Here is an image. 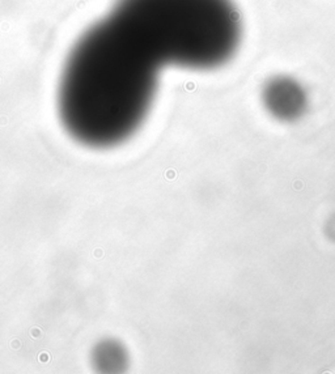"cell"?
Segmentation results:
<instances>
[{
	"label": "cell",
	"instance_id": "6da1fadb",
	"mask_svg": "<svg viewBox=\"0 0 335 374\" xmlns=\"http://www.w3.org/2000/svg\"><path fill=\"white\" fill-rule=\"evenodd\" d=\"M160 64L109 15L79 38L58 89L59 116L79 143L109 148L126 141L145 121Z\"/></svg>",
	"mask_w": 335,
	"mask_h": 374
},
{
	"label": "cell",
	"instance_id": "7a4b0ae2",
	"mask_svg": "<svg viewBox=\"0 0 335 374\" xmlns=\"http://www.w3.org/2000/svg\"><path fill=\"white\" fill-rule=\"evenodd\" d=\"M109 15L161 67L219 68L242 38L233 0H118Z\"/></svg>",
	"mask_w": 335,
	"mask_h": 374
},
{
	"label": "cell",
	"instance_id": "3957f363",
	"mask_svg": "<svg viewBox=\"0 0 335 374\" xmlns=\"http://www.w3.org/2000/svg\"><path fill=\"white\" fill-rule=\"evenodd\" d=\"M263 101L272 115L279 119H295L304 111L305 93L298 82L287 76L274 77L263 90Z\"/></svg>",
	"mask_w": 335,
	"mask_h": 374
}]
</instances>
